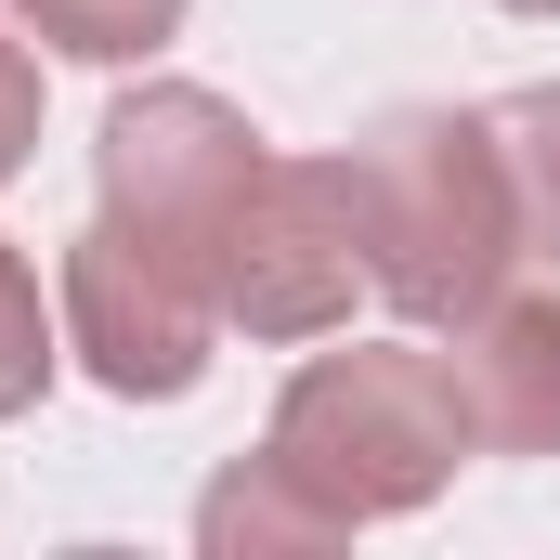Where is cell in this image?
<instances>
[{
	"mask_svg": "<svg viewBox=\"0 0 560 560\" xmlns=\"http://www.w3.org/2000/svg\"><path fill=\"white\" fill-rule=\"evenodd\" d=\"M352 222H365V287L418 326H469L509 261H522V196L495 118L456 105H392L378 131L352 143Z\"/></svg>",
	"mask_w": 560,
	"mask_h": 560,
	"instance_id": "obj_1",
	"label": "cell"
},
{
	"mask_svg": "<svg viewBox=\"0 0 560 560\" xmlns=\"http://www.w3.org/2000/svg\"><path fill=\"white\" fill-rule=\"evenodd\" d=\"M275 456L287 482H313L339 522H405L456 482L469 456V405L443 352H313L275 405Z\"/></svg>",
	"mask_w": 560,
	"mask_h": 560,
	"instance_id": "obj_2",
	"label": "cell"
},
{
	"mask_svg": "<svg viewBox=\"0 0 560 560\" xmlns=\"http://www.w3.org/2000/svg\"><path fill=\"white\" fill-rule=\"evenodd\" d=\"M92 170H105V222H118L131 248H156L183 287H209L222 275V222H235V196H248V170H261V131H248L222 92L156 79V92H118V105H105Z\"/></svg>",
	"mask_w": 560,
	"mask_h": 560,
	"instance_id": "obj_3",
	"label": "cell"
},
{
	"mask_svg": "<svg viewBox=\"0 0 560 560\" xmlns=\"http://www.w3.org/2000/svg\"><path fill=\"white\" fill-rule=\"evenodd\" d=\"M365 275V222H352V156H261L235 222H222V275L209 300L248 339H326Z\"/></svg>",
	"mask_w": 560,
	"mask_h": 560,
	"instance_id": "obj_4",
	"label": "cell"
},
{
	"mask_svg": "<svg viewBox=\"0 0 560 560\" xmlns=\"http://www.w3.org/2000/svg\"><path fill=\"white\" fill-rule=\"evenodd\" d=\"M209 326H222V300L183 287L156 248H131L118 222H92V235L66 248V352H79L118 405H183V392L209 378Z\"/></svg>",
	"mask_w": 560,
	"mask_h": 560,
	"instance_id": "obj_5",
	"label": "cell"
},
{
	"mask_svg": "<svg viewBox=\"0 0 560 560\" xmlns=\"http://www.w3.org/2000/svg\"><path fill=\"white\" fill-rule=\"evenodd\" d=\"M482 456H560V300H482L469 339L443 352Z\"/></svg>",
	"mask_w": 560,
	"mask_h": 560,
	"instance_id": "obj_6",
	"label": "cell"
},
{
	"mask_svg": "<svg viewBox=\"0 0 560 560\" xmlns=\"http://www.w3.org/2000/svg\"><path fill=\"white\" fill-rule=\"evenodd\" d=\"M339 535H352V522H339L313 482H287L275 456L222 469L209 509H196V548H209V560H287V548H339Z\"/></svg>",
	"mask_w": 560,
	"mask_h": 560,
	"instance_id": "obj_7",
	"label": "cell"
},
{
	"mask_svg": "<svg viewBox=\"0 0 560 560\" xmlns=\"http://www.w3.org/2000/svg\"><path fill=\"white\" fill-rule=\"evenodd\" d=\"M482 118H495V156H509V196H522V261L560 275V92H509Z\"/></svg>",
	"mask_w": 560,
	"mask_h": 560,
	"instance_id": "obj_8",
	"label": "cell"
},
{
	"mask_svg": "<svg viewBox=\"0 0 560 560\" xmlns=\"http://www.w3.org/2000/svg\"><path fill=\"white\" fill-rule=\"evenodd\" d=\"M52 52H79V66H131V52H156L170 26H183V0H13Z\"/></svg>",
	"mask_w": 560,
	"mask_h": 560,
	"instance_id": "obj_9",
	"label": "cell"
},
{
	"mask_svg": "<svg viewBox=\"0 0 560 560\" xmlns=\"http://www.w3.org/2000/svg\"><path fill=\"white\" fill-rule=\"evenodd\" d=\"M52 378V326H39V275L0 248V418H26Z\"/></svg>",
	"mask_w": 560,
	"mask_h": 560,
	"instance_id": "obj_10",
	"label": "cell"
},
{
	"mask_svg": "<svg viewBox=\"0 0 560 560\" xmlns=\"http://www.w3.org/2000/svg\"><path fill=\"white\" fill-rule=\"evenodd\" d=\"M26 143H39V66H26V52L0 39V183L26 170Z\"/></svg>",
	"mask_w": 560,
	"mask_h": 560,
	"instance_id": "obj_11",
	"label": "cell"
},
{
	"mask_svg": "<svg viewBox=\"0 0 560 560\" xmlns=\"http://www.w3.org/2000/svg\"><path fill=\"white\" fill-rule=\"evenodd\" d=\"M509 13H560V0H509Z\"/></svg>",
	"mask_w": 560,
	"mask_h": 560,
	"instance_id": "obj_12",
	"label": "cell"
}]
</instances>
